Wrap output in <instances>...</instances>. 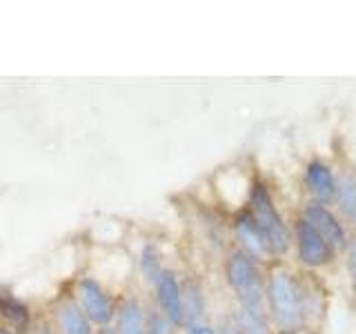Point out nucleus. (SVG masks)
Wrapping results in <instances>:
<instances>
[{
    "label": "nucleus",
    "mask_w": 356,
    "mask_h": 334,
    "mask_svg": "<svg viewBox=\"0 0 356 334\" xmlns=\"http://www.w3.org/2000/svg\"><path fill=\"white\" fill-rule=\"evenodd\" d=\"M267 299H270L272 317L281 328L289 330L303 317V294L298 285L287 272H274L267 285Z\"/></svg>",
    "instance_id": "f257e3e1"
},
{
    "label": "nucleus",
    "mask_w": 356,
    "mask_h": 334,
    "mask_svg": "<svg viewBox=\"0 0 356 334\" xmlns=\"http://www.w3.org/2000/svg\"><path fill=\"white\" fill-rule=\"evenodd\" d=\"M252 218L256 223V228H259L261 237L265 239L270 252L283 254L289 248L287 228L281 214L276 212L272 196L265 189V185H254L252 189Z\"/></svg>",
    "instance_id": "f03ea898"
},
{
    "label": "nucleus",
    "mask_w": 356,
    "mask_h": 334,
    "mask_svg": "<svg viewBox=\"0 0 356 334\" xmlns=\"http://www.w3.org/2000/svg\"><path fill=\"white\" fill-rule=\"evenodd\" d=\"M227 281L229 285L238 292L241 308L250 312H263V289H261V278L252 259L243 250L232 252L227 259Z\"/></svg>",
    "instance_id": "7ed1b4c3"
},
{
    "label": "nucleus",
    "mask_w": 356,
    "mask_h": 334,
    "mask_svg": "<svg viewBox=\"0 0 356 334\" xmlns=\"http://www.w3.org/2000/svg\"><path fill=\"white\" fill-rule=\"evenodd\" d=\"M296 239H298V256L305 265L318 267L332 259L334 250L305 218L296 225Z\"/></svg>",
    "instance_id": "20e7f679"
},
{
    "label": "nucleus",
    "mask_w": 356,
    "mask_h": 334,
    "mask_svg": "<svg viewBox=\"0 0 356 334\" xmlns=\"http://www.w3.org/2000/svg\"><path fill=\"white\" fill-rule=\"evenodd\" d=\"M305 221L327 241L332 250L348 248V237H345L343 225L337 221V216H334L330 209L323 207L321 203H309L305 207Z\"/></svg>",
    "instance_id": "39448f33"
},
{
    "label": "nucleus",
    "mask_w": 356,
    "mask_h": 334,
    "mask_svg": "<svg viewBox=\"0 0 356 334\" xmlns=\"http://www.w3.org/2000/svg\"><path fill=\"white\" fill-rule=\"evenodd\" d=\"M78 292H81L85 317L98 323V326H107L111 319V303L103 292V287L94 278H83L81 285H78Z\"/></svg>",
    "instance_id": "423d86ee"
},
{
    "label": "nucleus",
    "mask_w": 356,
    "mask_h": 334,
    "mask_svg": "<svg viewBox=\"0 0 356 334\" xmlns=\"http://www.w3.org/2000/svg\"><path fill=\"white\" fill-rule=\"evenodd\" d=\"M156 292H159V303L163 315L170 319L172 323L183 321L181 312V285H178L176 276L172 272H163L159 283H156Z\"/></svg>",
    "instance_id": "0eeeda50"
},
{
    "label": "nucleus",
    "mask_w": 356,
    "mask_h": 334,
    "mask_svg": "<svg viewBox=\"0 0 356 334\" xmlns=\"http://www.w3.org/2000/svg\"><path fill=\"white\" fill-rule=\"evenodd\" d=\"M307 185L309 192L314 194L321 203L337 198V181H334L332 170L327 165H323L321 161H312L307 167Z\"/></svg>",
    "instance_id": "6e6552de"
},
{
    "label": "nucleus",
    "mask_w": 356,
    "mask_h": 334,
    "mask_svg": "<svg viewBox=\"0 0 356 334\" xmlns=\"http://www.w3.org/2000/svg\"><path fill=\"white\" fill-rule=\"evenodd\" d=\"M56 321H58L63 334H92L85 312L76 303H72V301L58 305V310H56Z\"/></svg>",
    "instance_id": "1a4fd4ad"
},
{
    "label": "nucleus",
    "mask_w": 356,
    "mask_h": 334,
    "mask_svg": "<svg viewBox=\"0 0 356 334\" xmlns=\"http://www.w3.org/2000/svg\"><path fill=\"white\" fill-rule=\"evenodd\" d=\"M236 234H238V239L243 241V248H245L243 252L248 256L252 254V256H256V259H261V256H265L267 252H270V248H267V243L261 237V232H259V228H256V223H254L252 216L238 218Z\"/></svg>",
    "instance_id": "9d476101"
},
{
    "label": "nucleus",
    "mask_w": 356,
    "mask_h": 334,
    "mask_svg": "<svg viewBox=\"0 0 356 334\" xmlns=\"http://www.w3.org/2000/svg\"><path fill=\"white\" fill-rule=\"evenodd\" d=\"M203 294H200V287L196 283H185L181 287V312H183V321L187 326H194L198 319L203 317Z\"/></svg>",
    "instance_id": "9b49d317"
},
{
    "label": "nucleus",
    "mask_w": 356,
    "mask_h": 334,
    "mask_svg": "<svg viewBox=\"0 0 356 334\" xmlns=\"http://www.w3.org/2000/svg\"><path fill=\"white\" fill-rule=\"evenodd\" d=\"M118 334H145V317L138 303H129L122 305L120 315H118Z\"/></svg>",
    "instance_id": "f8f14e48"
},
{
    "label": "nucleus",
    "mask_w": 356,
    "mask_h": 334,
    "mask_svg": "<svg viewBox=\"0 0 356 334\" xmlns=\"http://www.w3.org/2000/svg\"><path fill=\"white\" fill-rule=\"evenodd\" d=\"M337 200L345 216L356 221V178L345 174L337 183Z\"/></svg>",
    "instance_id": "ddd939ff"
},
{
    "label": "nucleus",
    "mask_w": 356,
    "mask_h": 334,
    "mask_svg": "<svg viewBox=\"0 0 356 334\" xmlns=\"http://www.w3.org/2000/svg\"><path fill=\"white\" fill-rule=\"evenodd\" d=\"M0 315L5 319H9L14 326L22 332L27 326H29V310L25 303H20L18 299L14 296H0Z\"/></svg>",
    "instance_id": "4468645a"
},
{
    "label": "nucleus",
    "mask_w": 356,
    "mask_h": 334,
    "mask_svg": "<svg viewBox=\"0 0 356 334\" xmlns=\"http://www.w3.org/2000/svg\"><path fill=\"white\" fill-rule=\"evenodd\" d=\"M238 330H241V334H267V326L263 321V312H250V310L241 308Z\"/></svg>",
    "instance_id": "2eb2a0df"
},
{
    "label": "nucleus",
    "mask_w": 356,
    "mask_h": 334,
    "mask_svg": "<svg viewBox=\"0 0 356 334\" xmlns=\"http://www.w3.org/2000/svg\"><path fill=\"white\" fill-rule=\"evenodd\" d=\"M172 326L174 323L163 312H152L147 317V323H145V334H174Z\"/></svg>",
    "instance_id": "dca6fc26"
},
{
    "label": "nucleus",
    "mask_w": 356,
    "mask_h": 334,
    "mask_svg": "<svg viewBox=\"0 0 356 334\" xmlns=\"http://www.w3.org/2000/svg\"><path fill=\"white\" fill-rule=\"evenodd\" d=\"M143 272H145V276H147L152 283H159L163 270H161L159 256H156L154 248H145V252H143Z\"/></svg>",
    "instance_id": "f3484780"
},
{
    "label": "nucleus",
    "mask_w": 356,
    "mask_h": 334,
    "mask_svg": "<svg viewBox=\"0 0 356 334\" xmlns=\"http://www.w3.org/2000/svg\"><path fill=\"white\" fill-rule=\"evenodd\" d=\"M187 334H216L209 326H200V323H194V326H189Z\"/></svg>",
    "instance_id": "a211bd4d"
},
{
    "label": "nucleus",
    "mask_w": 356,
    "mask_h": 334,
    "mask_svg": "<svg viewBox=\"0 0 356 334\" xmlns=\"http://www.w3.org/2000/svg\"><path fill=\"white\" fill-rule=\"evenodd\" d=\"M350 263H352V274H354V292H356V241H354V245H352V259H350Z\"/></svg>",
    "instance_id": "6ab92c4d"
},
{
    "label": "nucleus",
    "mask_w": 356,
    "mask_h": 334,
    "mask_svg": "<svg viewBox=\"0 0 356 334\" xmlns=\"http://www.w3.org/2000/svg\"><path fill=\"white\" fill-rule=\"evenodd\" d=\"M31 334H51V332H49V328H38V330H33Z\"/></svg>",
    "instance_id": "aec40b11"
},
{
    "label": "nucleus",
    "mask_w": 356,
    "mask_h": 334,
    "mask_svg": "<svg viewBox=\"0 0 356 334\" xmlns=\"http://www.w3.org/2000/svg\"><path fill=\"white\" fill-rule=\"evenodd\" d=\"M225 334H241V330H238V328H229Z\"/></svg>",
    "instance_id": "412c9836"
},
{
    "label": "nucleus",
    "mask_w": 356,
    "mask_h": 334,
    "mask_svg": "<svg viewBox=\"0 0 356 334\" xmlns=\"http://www.w3.org/2000/svg\"><path fill=\"white\" fill-rule=\"evenodd\" d=\"M0 334H9L7 330H3V328H0Z\"/></svg>",
    "instance_id": "4be33fe9"
},
{
    "label": "nucleus",
    "mask_w": 356,
    "mask_h": 334,
    "mask_svg": "<svg viewBox=\"0 0 356 334\" xmlns=\"http://www.w3.org/2000/svg\"><path fill=\"white\" fill-rule=\"evenodd\" d=\"M103 334H114V332H109V330H105V332H103Z\"/></svg>",
    "instance_id": "5701e85b"
}]
</instances>
